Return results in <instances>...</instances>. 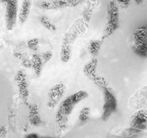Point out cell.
I'll return each mask as SVG.
<instances>
[{"label":"cell","instance_id":"obj_1","mask_svg":"<svg viewBox=\"0 0 147 138\" xmlns=\"http://www.w3.org/2000/svg\"><path fill=\"white\" fill-rule=\"evenodd\" d=\"M98 5V0H88L81 16L73 22L69 30L65 33L60 50V59L63 62L67 63L70 60L73 43L79 36L82 35L87 30L92 14Z\"/></svg>","mask_w":147,"mask_h":138},{"label":"cell","instance_id":"obj_2","mask_svg":"<svg viewBox=\"0 0 147 138\" xmlns=\"http://www.w3.org/2000/svg\"><path fill=\"white\" fill-rule=\"evenodd\" d=\"M88 96V93L86 91H79L73 93L61 102L56 114V122L60 128L65 126L67 123L68 116L71 114L74 108Z\"/></svg>","mask_w":147,"mask_h":138},{"label":"cell","instance_id":"obj_3","mask_svg":"<svg viewBox=\"0 0 147 138\" xmlns=\"http://www.w3.org/2000/svg\"><path fill=\"white\" fill-rule=\"evenodd\" d=\"M94 81L98 84L103 90L104 103L103 106L102 119L106 121L114 112H116L117 109V100L113 92L108 87V85L105 83L104 80L102 78H95Z\"/></svg>","mask_w":147,"mask_h":138},{"label":"cell","instance_id":"obj_4","mask_svg":"<svg viewBox=\"0 0 147 138\" xmlns=\"http://www.w3.org/2000/svg\"><path fill=\"white\" fill-rule=\"evenodd\" d=\"M131 48L137 55L147 57V24L142 26L130 37Z\"/></svg>","mask_w":147,"mask_h":138},{"label":"cell","instance_id":"obj_5","mask_svg":"<svg viewBox=\"0 0 147 138\" xmlns=\"http://www.w3.org/2000/svg\"><path fill=\"white\" fill-rule=\"evenodd\" d=\"M119 5L116 0H112L107 7V22L104 30L103 37L106 38L111 35L119 27Z\"/></svg>","mask_w":147,"mask_h":138},{"label":"cell","instance_id":"obj_6","mask_svg":"<svg viewBox=\"0 0 147 138\" xmlns=\"http://www.w3.org/2000/svg\"><path fill=\"white\" fill-rule=\"evenodd\" d=\"M6 3V27L8 30H12L17 23L18 14V0H1Z\"/></svg>","mask_w":147,"mask_h":138},{"label":"cell","instance_id":"obj_7","mask_svg":"<svg viewBox=\"0 0 147 138\" xmlns=\"http://www.w3.org/2000/svg\"><path fill=\"white\" fill-rule=\"evenodd\" d=\"M65 92L64 83H59L53 86L49 90L47 94V106L50 108H55L59 104Z\"/></svg>","mask_w":147,"mask_h":138},{"label":"cell","instance_id":"obj_8","mask_svg":"<svg viewBox=\"0 0 147 138\" xmlns=\"http://www.w3.org/2000/svg\"><path fill=\"white\" fill-rule=\"evenodd\" d=\"M15 80L22 101L25 105H28V99L30 93H29L28 85H27L26 74L24 71L19 70L15 76Z\"/></svg>","mask_w":147,"mask_h":138},{"label":"cell","instance_id":"obj_9","mask_svg":"<svg viewBox=\"0 0 147 138\" xmlns=\"http://www.w3.org/2000/svg\"><path fill=\"white\" fill-rule=\"evenodd\" d=\"M147 127V113L144 111H139L134 114L131 122V132L139 133Z\"/></svg>","mask_w":147,"mask_h":138},{"label":"cell","instance_id":"obj_10","mask_svg":"<svg viewBox=\"0 0 147 138\" xmlns=\"http://www.w3.org/2000/svg\"><path fill=\"white\" fill-rule=\"evenodd\" d=\"M69 3L65 0H58V1H43L37 2V6L43 9H57L67 7Z\"/></svg>","mask_w":147,"mask_h":138},{"label":"cell","instance_id":"obj_11","mask_svg":"<svg viewBox=\"0 0 147 138\" xmlns=\"http://www.w3.org/2000/svg\"><path fill=\"white\" fill-rule=\"evenodd\" d=\"M33 1L34 0H22L18 17L19 21L22 24L25 22L28 19Z\"/></svg>","mask_w":147,"mask_h":138},{"label":"cell","instance_id":"obj_12","mask_svg":"<svg viewBox=\"0 0 147 138\" xmlns=\"http://www.w3.org/2000/svg\"><path fill=\"white\" fill-rule=\"evenodd\" d=\"M29 120L33 126H38L41 124V117L40 115L38 106L35 103L29 105Z\"/></svg>","mask_w":147,"mask_h":138},{"label":"cell","instance_id":"obj_13","mask_svg":"<svg viewBox=\"0 0 147 138\" xmlns=\"http://www.w3.org/2000/svg\"><path fill=\"white\" fill-rule=\"evenodd\" d=\"M31 61L32 67L34 68L35 73L37 76H40L42 73V70L43 65H44V62H43L42 57L39 55H34L32 56Z\"/></svg>","mask_w":147,"mask_h":138},{"label":"cell","instance_id":"obj_14","mask_svg":"<svg viewBox=\"0 0 147 138\" xmlns=\"http://www.w3.org/2000/svg\"><path fill=\"white\" fill-rule=\"evenodd\" d=\"M40 21L41 22V24L44 26L45 28H46L49 31L55 32L57 30L55 25L47 17H45V16L41 17L40 19Z\"/></svg>","mask_w":147,"mask_h":138},{"label":"cell","instance_id":"obj_15","mask_svg":"<svg viewBox=\"0 0 147 138\" xmlns=\"http://www.w3.org/2000/svg\"><path fill=\"white\" fill-rule=\"evenodd\" d=\"M90 110L88 107H84L80 111L79 114V120L80 122H86L90 116Z\"/></svg>","mask_w":147,"mask_h":138},{"label":"cell","instance_id":"obj_16","mask_svg":"<svg viewBox=\"0 0 147 138\" xmlns=\"http://www.w3.org/2000/svg\"><path fill=\"white\" fill-rule=\"evenodd\" d=\"M100 47V43L98 41H92L90 43L89 49L90 52L93 55H96L98 53V50Z\"/></svg>","mask_w":147,"mask_h":138},{"label":"cell","instance_id":"obj_17","mask_svg":"<svg viewBox=\"0 0 147 138\" xmlns=\"http://www.w3.org/2000/svg\"><path fill=\"white\" fill-rule=\"evenodd\" d=\"M27 45H28V47H30L31 50L36 51L39 47V40H37V38L32 39V40H29Z\"/></svg>","mask_w":147,"mask_h":138},{"label":"cell","instance_id":"obj_18","mask_svg":"<svg viewBox=\"0 0 147 138\" xmlns=\"http://www.w3.org/2000/svg\"><path fill=\"white\" fill-rule=\"evenodd\" d=\"M52 57H53V53L50 51H47L46 53H43L42 55V58L43 62H44V64L47 63L52 58Z\"/></svg>","mask_w":147,"mask_h":138},{"label":"cell","instance_id":"obj_19","mask_svg":"<svg viewBox=\"0 0 147 138\" xmlns=\"http://www.w3.org/2000/svg\"><path fill=\"white\" fill-rule=\"evenodd\" d=\"M116 1L119 4V7L123 9L128 8L129 4H130V0H116Z\"/></svg>","mask_w":147,"mask_h":138},{"label":"cell","instance_id":"obj_20","mask_svg":"<svg viewBox=\"0 0 147 138\" xmlns=\"http://www.w3.org/2000/svg\"><path fill=\"white\" fill-rule=\"evenodd\" d=\"M144 0H134V1L136 2V4H138V5H140V4H142V3L144 2Z\"/></svg>","mask_w":147,"mask_h":138}]
</instances>
